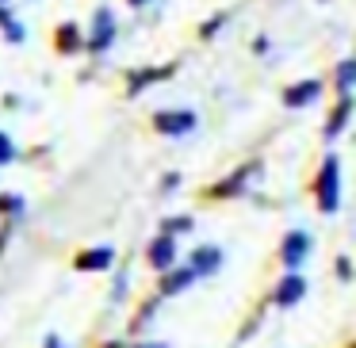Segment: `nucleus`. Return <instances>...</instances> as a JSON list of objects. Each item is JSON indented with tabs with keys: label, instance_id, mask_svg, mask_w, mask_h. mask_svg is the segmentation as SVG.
<instances>
[{
	"label": "nucleus",
	"instance_id": "obj_9",
	"mask_svg": "<svg viewBox=\"0 0 356 348\" xmlns=\"http://www.w3.org/2000/svg\"><path fill=\"white\" fill-rule=\"evenodd\" d=\"M218 264H222V253H218L215 245H203L192 253V268L195 276H211V272H218Z\"/></svg>",
	"mask_w": 356,
	"mask_h": 348
},
{
	"label": "nucleus",
	"instance_id": "obj_19",
	"mask_svg": "<svg viewBox=\"0 0 356 348\" xmlns=\"http://www.w3.org/2000/svg\"><path fill=\"white\" fill-rule=\"evenodd\" d=\"M47 348H62V340H58V337H47Z\"/></svg>",
	"mask_w": 356,
	"mask_h": 348
},
{
	"label": "nucleus",
	"instance_id": "obj_7",
	"mask_svg": "<svg viewBox=\"0 0 356 348\" xmlns=\"http://www.w3.org/2000/svg\"><path fill=\"white\" fill-rule=\"evenodd\" d=\"M302 295H307V279L295 276V272H291V276H287L284 283L276 287V302H280V306H295V302H299Z\"/></svg>",
	"mask_w": 356,
	"mask_h": 348
},
{
	"label": "nucleus",
	"instance_id": "obj_12",
	"mask_svg": "<svg viewBox=\"0 0 356 348\" xmlns=\"http://www.w3.org/2000/svg\"><path fill=\"white\" fill-rule=\"evenodd\" d=\"M81 47H85V39H81V27L77 24H62V27H58V50H62V54L81 50Z\"/></svg>",
	"mask_w": 356,
	"mask_h": 348
},
{
	"label": "nucleus",
	"instance_id": "obj_10",
	"mask_svg": "<svg viewBox=\"0 0 356 348\" xmlns=\"http://www.w3.org/2000/svg\"><path fill=\"white\" fill-rule=\"evenodd\" d=\"M353 115V96H341V103L333 108L330 123H325V138H337L341 131H345V119Z\"/></svg>",
	"mask_w": 356,
	"mask_h": 348
},
{
	"label": "nucleus",
	"instance_id": "obj_16",
	"mask_svg": "<svg viewBox=\"0 0 356 348\" xmlns=\"http://www.w3.org/2000/svg\"><path fill=\"white\" fill-rule=\"evenodd\" d=\"M333 268H337V276H341V279H348V276H353V272H356L348 256H337V264H333Z\"/></svg>",
	"mask_w": 356,
	"mask_h": 348
},
{
	"label": "nucleus",
	"instance_id": "obj_18",
	"mask_svg": "<svg viewBox=\"0 0 356 348\" xmlns=\"http://www.w3.org/2000/svg\"><path fill=\"white\" fill-rule=\"evenodd\" d=\"M4 31H8V35H4L8 42H24V27H19V24H8Z\"/></svg>",
	"mask_w": 356,
	"mask_h": 348
},
{
	"label": "nucleus",
	"instance_id": "obj_13",
	"mask_svg": "<svg viewBox=\"0 0 356 348\" xmlns=\"http://www.w3.org/2000/svg\"><path fill=\"white\" fill-rule=\"evenodd\" d=\"M249 172H253V165H245V169H241L238 176H230V180H222V184H215V192H211V195H218V199H222V195H238Z\"/></svg>",
	"mask_w": 356,
	"mask_h": 348
},
{
	"label": "nucleus",
	"instance_id": "obj_1",
	"mask_svg": "<svg viewBox=\"0 0 356 348\" xmlns=\"http://www.w3.org/2000/svg\"><path fill=\"white\" fill-rule=\"evenodd\" d=\"M314 199H318V210H325V215H333L341 203V165L337 157H325L322 161V172H318L314 180Z\"/></svg>",
	"mask_w": 356,
	"mask_h": 348
},
{
	"label": "nucleus",
	"instance_id": "obj_2",
	"mask_svg": "<svg viewBox=\"0 0 356 348\" xmlns=\"http://www.w3.org/2000/svg\"><path fill=\"white\" fill-rule=\"evenodd\" d=\"M154 126L161 134H188L195 126V115H192V111H157Z\"/></svg>",
	"mask_w": 356,
	"mask_h": 348
},
{
	"label": "nucleus",
	"instance_id": "obj_3",
	"mask_svg": "<svg viewBox=\"0 0 356 348\" xmlns=\"http://www.w3.org/2000/svg\"><path fill=\"white\" fill-rule=\"evenodd\" d=\"M318 96H322V81L310 77V81H299V85L287 88V92H284V103H287V108H307V103H314Z\"/></svg>",
	"mask_w": 356,
	"mask_h": 348
},
{
	"label": "nucleus",
	"instance_id": "obj_17",
	"mask_svg": "<svg viewBox=\"0 0 356 348\" xmlns=\"http://www.w3.org/2000/svg\"><path fill=\"white\" fill-rule=\"evenodd\" d=\"M188 226H192V222H188V218H177V222H169V226H165L161 233H169V238H177V233H184V230H188Z\"/></svg>",
	"mask_w": 356,
	"mask_h": 348
},
{
	"label": "nucleus",
	"instance_id": "obj_14",
	"mask_svg": "<svg viewBox=\"0 0 356 348\" xmlns=\"http://www.w3.org/2000/svg\"><path fill=\"white\" fill-rule=\"evenodd\" d=\"M356 85V62H341L337 65V88H341V96H348V88Z\"/></svg>",
	"mask_w": 356,
	"mask_h": 348
},
{
	"label": "nucleus",
	"instance_id": "obj_5",
	"mask_svg": "<svg viewBox=\"0 0 356 348\" xmlns=\"http://www.w3.org/2000/svg\"><path fill=\"white\" fill-rule=\"evenodd\" d=\"M111 260H115V253H111L108 245H96V249H88V253H81L77 260H73V268L77 272H104V268H111Z\"/></svg>",
	"mask_w": 356,
	"mask_h": 348
},
{
	"label": "nucleus",
	"instance_id": "obj_6",
	"mask_svg": "<svg viewBox=\"0 0 356 348\" xmlns=\"http://www.w3.org/2000/svg\"><path fill=\"white\" fill-rule=\"evenodd\" d=\"M172 260H177V241L169 238V233H161V238L149 245V264H154L157 272L172 268Z\"/></svg>",
	"mask_w": 356,
	"mask_h": 348
},
{
	"label": "nucleus",
	"instance_id": "obj_15",
	"mask_svg": "<svg viewBox=\"0 0 356 348\" xmlns=\"http://www.w3.org/2000/svg\"><path fill=\"white\" fill-rule=\"evenodd\" d=\"M12 157H16V146H12V142L4 138V134H0V165H4V161H12Z\"/></svg>",
	"mask_w": 356,
	"mask_h": 348
},
{
	"label": "nucleus",
	"instance_id": "obj_8",
	"mask_svg": "<svg viewBox=\"0 0 356 348\" xmlns=\"http://www.w3.org/2000/svg\"><path fill=\"white\" fill-rule=\"evenodd\" d=\"M111 35H115V19H111V12H96V31H92V42L88 47L92 50H108L111 47Z\"/></svg>",
	"mask_w": 356,
	"mask_h": 348
},
{
	"label": "nucleus",
	"instance_id": "obj_11",
	"mask_svg": "<svg viewBox=\"0 0 356 348\" xmlns=\"http://www.w3.org/2000/svg\"><path fill=\"white\" fill-rule=\"evenodd\" d=\"M192 279H200V276H195V268H177V272H169V276L161 279V295H180L188 283H192Z\"/></svg>",
	"mask_w": 356,
	"mask_h": 348
},
{
	"label": "nucleus",
	"instance_id": "obj_4",
	"mask_svg": "<svg viewBox=\"0 0 356 348\" xmlns=\"http://www.w3.org/2000/svg\"><path fill=\"white\" fill-rule=\"evenodd\" d=\"M307 249H310V238L302 230H291L284 238V253H280V256H284L287 268H299V264L307 260Z\"/></svg>",
	"mask_w": 356,
	"mask_h": 348
},
{
	"label": "nucleus",
	"instance_id": "obj_20",
	"mask_svg": "<svg viewBox=\"0 0 356 348\" xmlns=\"http://www.w3.org/2000/svg\"><path fill=\"white\" fill-rule=\"evenodd\" d=\"M131 4H146V0H131Z\"/></svg>",
	"mask_w": 356,
	"mask_h": 348
}]
</instances>
